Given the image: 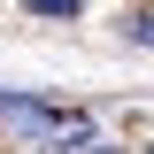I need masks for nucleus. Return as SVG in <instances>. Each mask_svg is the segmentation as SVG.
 Here are the masks:
<instances>
[{
  "label": "nucleus",
  "mask_w": 154,
  "mask_h": 154,
  "mask_svg": "<svg viewBox=\"0 0 154 154\" xmlns=\"http://www.w3.org/2000/svg\"><path fill=\"white\" fill-rule=\"evenodd\" d=\"M23 8H31V16H46V23H69L85 0H23Z\"/></svg>",
  "instance_id": "f03ea898"
},
{
  "label": "nucleus",
  "mask_w": 154,
  "mask_h": 154,
  "mask_svg": "<svg viewBox=\"0 0 154 154\" xmlns=\"http://www.w3.org/2000/svg\"><path fill=\"white\" fill-rule=\"evenodd\" d=\"M123 38H139V46H154V8H139V16L123 23Z\"/></svg>",
  "instance_id": "7ed1b4c3"
},
{
  "label": "nucleus",
  "mask_w": 154,
  "mask_h": 154,
  "mask_svg": "<svg viewBox=\"0 0 154 154\" xmlns=\"http://www.w3.org/2000/svg\"><path fill=\"white\" fill-rule=\"evenodd\" d=\"M0 116H8V123H31L38 146H46V131H54L69 108H62V100H38V93H0Z\"/></svg>",
  "instance_id": "f257e3e1"
}]
</instances>
